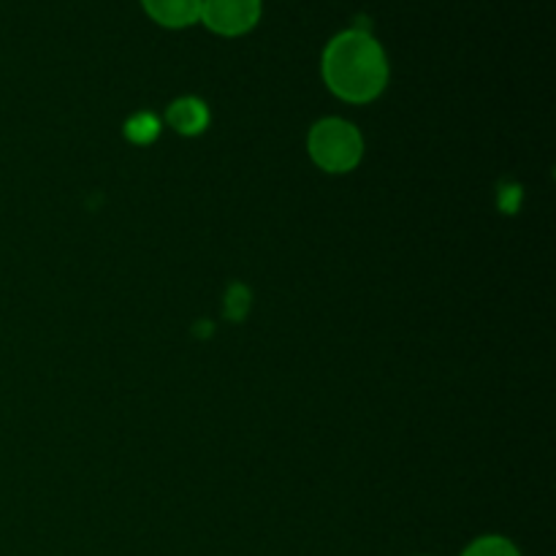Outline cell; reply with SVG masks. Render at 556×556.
<instances>
[{
    "mask_svg": "<svg viewBox=\"0 0 556 556\" xmlns=\"http://www.w3.org/2000/svg\"><path fill=\"white\" fill-rule=\"evenodd\" d=\"M166 119L179 136H199L210 125V109H206V103L201 98L182 96L168 106Z\"/></svg>",
    "mask_w": 556,
    "mask_h": 556,
    "instance_id": "5",
    "label": "cell"
},
{
    "mask_svg": "<svg viewBox=\"0 0 556 556\" xmlns=\"http://www.w3.org/2000/svg\"><path fill=\"white\" fill-rule=\"evenodd\" d=\"M462 556H521L514 541L503 535H483L472 541L470 546L462 552Z\"/></svg>",
    "mask_w": 556,
    "mask_h": 556,
    "instance_id": "6",
    "label": "cell"
},
{
    "mask_svg": "<svg viewBox=\"0 0 556 556\" xmlns=\"http://www.w3.org/2000/svg\"><path fill=\"white\" fill-rule=\"evenodd\" d=\"M157 130H161V123H157L155 114L150 112L136 114V117H130L128 123H125V136H128L130 141H136V144H150L157 136Z\"/></svg>",
    "mask_w": 556,
    "mask_h": 556,
    "instance_id": "7",
    "label": "cell"
},
{
    "mask_svg": "<svg viewBox=\"0 0 556 556\" xmlns=\"http://www.w3.org/2000/svg\"><path fill=\"white\" fill-rule=\"evenodd\" d=\"M141 5L150 20L163 27H172V30L195 25L201 14V0H141Z\"/></svg>",
    "mask_w": 556,
    "mask_h": 556,
    "instance_id": "4",
    "label": "cell"
},
{
    "mask_svg": "<svg viewBox=\"0 0 556 556\" xmlns=\"http://www.w3.org/2000/svg\"><path fill=\"white\" fill-rule=\"evenodd\" d=\"M326 87L348 103H369L389 85V58L367 30H342L324 49Z\"/></svg>",
    "mask_w": 556,
    "mask_h": 556,
    "instance_id": "1",
    "label": "cell"
},
{
    "mask_svg": "<svg viewBox=\"0 0 556 556\" xmlns=\"http://www.w3.org/2000/svg\"><path fill=\"white\" fill-rule=\"evenodd\" d=\"M307 152L320 172L348 174L364 157L362 130L342 117H326L309 128Z\"/></svg>",
    "mask_w": 556,
    "mask_h": 556,
    "instance_id": "2",
    "label": "cell"
},
{
    "mask_svg": "<svg viewBox=\"0 0 556 556\" xmlns=\"http://www.w3.org/2000/svg\"><path fill=\"white\" fill-rule=\"evenodd\" d=\"M199 20L217 36H244L261 20V0H201Z\"/></svg>",
    "mask_w": 556,
    "mask_h": 556,
    "instance_id": "3",
    "label": "cell"
}]
</instances>
